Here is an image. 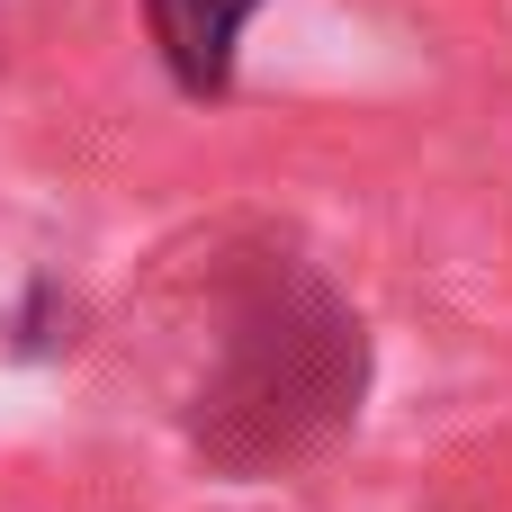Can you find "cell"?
Segmentation results:
<instances>
[{"mask_svg": "<svg viewBox=\"0 0 512 512\" xmlns=\"http://www.w3.org/2000/svg\"><path fill=\"white\" fill-rule=\"evenodd\" d=\"M252 9H261V0H144L171 81L198 90V99H216V90L234 81V36H243Z\"/></svg>", "mask_w": 512, "mask_h": 512, "instance_id": "obj_1", "label": "cell"}]
</instances>
